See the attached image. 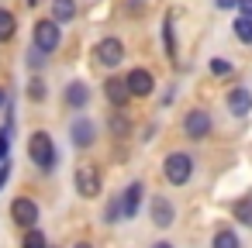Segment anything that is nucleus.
I'll use <instances>...</instances> for the list:
<instances>
[{
	"mask_svg": "<svg viewBox=\"0 0 252 248\" xmlns=\"http://www.w3.org/2000/svg\"><path fill=\"white\" fill-rule=\"evenodd\" d=\"M145 183L142 179H131L118 196H121V210H125V220H131V217H138L142 214V200H145Z\"/></svg>",
	"mask_w": 252,
	"mask_h": 248,
	"instance_id": "9b49d317",
	"label": "nucleus"
},
{
	"mask_svg": "<svg viewBox=\"0 0 252 248\" xmlns=\"http://www.w3.org/2000/svg\"><path fill=\"white\" fill-rule=\"evenodd\" d=\"M49 14H52V21H56L59 28H63V25H69V21L76 18V0H52Z\"/></svg>",
	"mask_w": 252,
	"mask_h": 248,
	"instance_id": "dca6fc26",
	"label": "nucleus"
},
{
	"mask_svg": "<svg viewBox=\"0 0 252 248\" xmlns=\"http://www.w3.org/2000/svg\"><path fill=\"white\" fill-rule=\"evenodd\" d=\"M162 45H166V55L169 59H176V28H173V18L166 14V21H162Z\"/></svg>",
	"mask_w": 252,
	"mask_h": 248,
	"instance_id": "412c9836",
	"label": "nucleus"
},
{
	"mask_svg": "<svg viewBox=\"0 0 252 248\" xmlns=\"http://www.w3.org/2000/svg\"><path fill=\"white\" fill-rule=\"evenodd\" d=\"M180 131H183V138H187V141H207V138L214 135V117H211V110H204V107L187 110V114H183Z\"/></svg>",
	"mask_w": 252,
	"mask_h": 248,
	"instance_id": "7ed1b4c3",
	"label": "nucleus"
},
{
	"mask_svg": "<svg viewBox=\"0 0 252 248\" xmlns=\"http://www.w3.org/2000/svg\"><path fill=\"white\" fill-rule=\"evenodd\" d=\"M238 11H242V18H252V0H238Z\"/></svg>",
	"mask_w": 252,
	"mask_h": 248,
	"instance_id": "7c9ffc66",
	"label": "nucleus"
},
{
	"mask_svg": "<svg viewBox=\"0 0 252 248\" xmlns=\"http://www.w3.org/2000/svg\"><path fill=\"white\" fill-rule=\"evenodd\" d=\"M231 220H238L242 227L252 231V193H242L231 200Z\"/></svg>",
	"mask_w": 252,
	"mask_h": 248,
	"instance_id": "2eb2a0df",
	"label": "nucleus"
},
{
	"mask_svg": "<svg viewBox=\"0 0 252 248\" xmlns=\"http://www.w3.org/2000/svg\"><path fill=\"white\" fill-rule=\"evenodd\" d=\"M107 131H111L114 138H128V135H131V124H128L125 110H111V117H107Z\"/></svg>",
	"mask_w": 252,
	"mask_h": 248,
	"instance_id": "6ab92c4d",
	"label": "nucleus"
},
{
	"mask_svg": "<svg viewBox=\"0 0 252 248\" xmlns=\"http://www.w3.org/2000/svg\"><path fill=\"white\" fill-rule=\"evenodd\" d=\"M28 159L32 165L42 172V176H52L59 169V148H56V138L49 131H32L28 135Z\"/></svg>",
	"mask_w": 252,
	"mask_h": 248,
	"instance_id": "f257e3e1",
	"label": "nucleus"
},
{
	"mask_svg": "<svg viewBox=\"0 0 252 248\" xmlns=\"http://www.w3.org/2000/svg\"><path fill=\"white\" fill-rule=\"evenodd\" d=\"M104 97H107V104H111L114 110H125V107H128V100H131L125 76H107V80H104Z\"/></svg>",
	"mask_w": 252,
	"mask_h": 248,
	"instance_id": "ddd939ff",
	"label": "nucleus"
},
{
	"mask_svg": "<svg viewBox=\"0 0 252 248\" xmlns=\"http://www.w3.org/2000/svg\"><path fill=\"white\" fill-rule=\"evenodd\" d=\"M100 220H104V224H121V220H125V210H121V196H118V193L104 200V210H100Z\"/></svg>",
	"mask_w": 252,
	"mask_h": 248,
	"instance_id": "f3484780",
	"label": "nucleus"
},
{
	"mask_svg": "<svg viewBox=\"0 0 252 248\" xmlns=\"http://www.w3.org/2000/svg\"><path fill=\"white\" fill-rule=\"evenodd\" d=\"M149 248H176V245H173V241H166V238H159V241H152Z\"/></svg>",
	"mask_w": 252,
	"mask_h": 248,
	"instance_id": "2f4dec72",
	"label": "nucleus"
},
{
	"mask_svg": "<svg viewBox=\"0 0 252 248\" xmlns=\"http://www.w3.org/2000/svg\"><path fill=\"white\" fill-rule=\"evenodd\" d=\"M193 172H197V159H193L187 148L166 152V159H162V179H166L169 186H187V183L193 179Z\"/></svg>",
	"mask_w": 252,
	"mask_h": 248,
	"instance_id": "f03ea898",
	"label": "nucleus"
},
{
	"mask_svg": "<svg viewBox=\"0 0 252 248\" xmlns=\"http://www.w3.org/2000/svg\"><path fill=\"white\" fill-rule=\"evenodd\" d=\"M63 104H66L69 110H87V107H90V86H87V80H73V83H66V90H63Z\"/></svg>",
	"mask_w": 252,
	"mask_h": 248,
	"instance_id": "4468645a",
	"label": "nucleus"
},
{
	"mask_svg": "<svg viewBox=\"0 0 252 248\" xmlns=\"http://www.w3.org/2000/svg\"><path fill=\"white\" fill-rule=\"evenodd\" d=\"M11 172H14V162H11V159L0 162V193H4V186L11 183Z\"/></svg>",
	"mask_w": 252,
	"mask_h": 248,
	"instance_id": "cd10ccee",
	"label": "nucleus"
},
{
	"mask_svg": "<svg viewBox=\"0 0 252 248\" xmlns=\"http://www.w3.org/2000/svg\"><path fill=\"white\" fill-rule=\"evenodd\" d=\"M25 62H28V69L38 76L42 69H45V62H49V55L45 52H38V49H28V55H25Z\"/></svg>",
	"mask_w": 252,
	"mask_h": 248,
	"instance_id": "b1692460",
	"label": "nucleus"
},
{
	"mask_svg": "<svg viewBox=\"0 0 252 248\" xmlns=\"http://www.w3.org/2000/svg\"><path fill=\"white\" fill-rule=\"evenodd\" d=\"M149 220H152V227L169 231V227L176 224V203H173L166 193H152V196H149Z\"/></svg>",
	"mask_w": 252,
	"mask_h": 248,
	"instance_id": "423d86ee",
	"label": "nucleus"
},
{
	"mask_svg": "<svg viewBox=\"0 0 252 248\" xmlns=\"http://www.w3.org/2000/svg\"><path fill=\"white\" fill-rule=\"evenodd\" d=\"M69 141H73V148H94L97 145V121H90L87 114H76L69 121Z\"/></svg>",
	"mask_w": 252,
	"mask_h": 248,
	"instance_id": "1a4fd4ad",
	"label": "nucleus"
},
{
	"mask_svg": "<svg viewBox=\"0 0 252 248\" xmlns=\"http://www.w3.org/2000/svg\"><path fill=\"white\" fill-rule=\"evenodd\" d=\"M21 248H49V238H45V231H42V227H32V231H25V238H21Z\"/></svg>",
	"mask_w": 252,
	"mask_h": 248,
	"instance_id": "5701e85b",
	"label": "nucleus"
},
{
	"mask_svg": "<svg viewBox=\"0 0 252 248\" xmlns=\"http://www.w3.org/2000/svg\"><path fill=\"white\" fill-rule=\"evenodd\" d=\"M125 83H128V93H131V100L138 97V100H145V97H152L156 93V76H152V69H142V66H135L128 76H125Z\"/></svg>",
	"mask_w": 252,
	"mask_h": 248,
	"instance_id": "9d476101",
	"label": "nucleus"
},
{
	"mask_svg": "<svg viewBox=\"0 0 252 248\" xmlns=\"http://www.w3.org/2000/svg\"><path fill=\"white\" fill-rule=\"evenodd\" d=\"M14 31H18V18H14V11L0 7V42H11Z\"/></svg>",
	"mask_w": 252,
	"mask_h": 248,
	"instance_id": "aec40b11",
	"label": "nucleus"
},
{
	"mask_svg": "<svg viewBox=\"0 0 252 248\" xmlns=\"http://www.w3.org/2000/svg\"><path fill=\"white\" fill-rule=\"evenodd\" d=\"M32 35H35V49H38V52H45V55H49V52H56V49H59V42H63V28H59L52 18H42V21L32 28Z\"/></svg>",
	"mask_w": 252,
	"mask_h": 248,
	"instance_id": "6e6552de",
	"label": "nucleus"
},
{
	"mask_svg": "<svg viewBox=\"0 0 252 248\" xmlns=\"http://www.w3.org/2000/svg\"><path fill=\"white\" fill-rule=\"evenodd\" d=\"M94 59H97V66H104V69H118V66L125 62V42L114 38V35L100 38V42L94 45Z\"/></svg>",
	"mask_w": 252,
	"mask_h": 248,
	"instance_id": "0eeeda50",
	"label": "nucleus"
},
{
	"mask_svg": "<svg viewBox=\"0 0 252 248\" xmlns=\"http://www.w3.org/2000/svg\"><path fill=\"white\" fill-rule=\"evenodd\" d=\"M11 159V124L0 128V162H7Z\"/></svg>",
	"mask_w": 252,
	"mask_h": 248,
	"instance_id": "a878e982",
	"label": "nucleus"
},
{
	"mask_svg": "<svg viewBox=\"0 0 252 248\" xmlns=\"http://www.w3.org/2000/svg\"><path fill=\"white\" fill-rule=\"evenodd\" d=\"M45 97H49V90H45V80H42V76H32V83H28V100L42 104Z\"/></svg>",
	"mask_w": 252,
	"mask_h": 248,
	"instance_id": "393cba45",
	"label": "nucleus"
},
{
	"mask_svg": "<svg viewBox=\"0 0 252 248\" xmlns=\"http://www.w3.org/2000/svg\"><path fill=\"white\" fill-rule=\"evenodd\" d=\"M73 186H76V193L83 196V200H97L100 193H104V176H100V169L97 165H80L76 172H73Z\"/></svg>",
	"mask_w": 252,
	"mask_h": 248,
	"instance_id": "20e7f679",
	"label": "nucleus"
},
{
	"mask_svg": "<svg viewBox=\"0 0 252 248\" xmlns=\"http://www.w3.org/2000/svg\"><path fill=\"white\" fill-rule=\"evenodd\" d=\"M214 7H218V11H235L238 0H214Z\"/></svg>",
	"mask_w": 252,
	"mask_h": 248,
	"instance_id": "c756f323",
	"label": "nucleus"
},
{
	"mask_svg": "<svg viewBox=\"0 0 252 248\" xmlns=\"http://www.w3.org/2000/svg\"><path fill=\"white\" fill-rule=\"evenodd\" d=\"M211 76H231V62L228 59H211Z\"/></svg>",
	"mask_w": 252,
	"mask_h": 248,
	"instance_id": "bb28decb",
	"label": "nucleus"
},
{
	"mask_svg": "<svg viewBox=\"0 0 252 248\" xmlns=\"http://www.w3.org/2000/svg\"><path fill=\"white\" fill-rule=\"evenodd\" d=\"M224 107L231 117H249L252 114V90L249 86H231L224 97Z\"/></svg>",
	"mask_w": 252,
	"mask_h": 248,
	"instance_id": "f8f14e48",
	"label": "nucleus"
},
{
	"mask_svg": "<svg viewBox=\"0 0 252 248\" xmlns=\"http://www.w3.org/2000/svg\"><path fill=\"white\" fill-rule=\"evenodd\" d=\"M231 31H235V38H238L242 45H252V18H235Z\"/></svg>",
	"mask_w": 252,
	"mask_h": 248,
	"instance_id": "4be33fe9",
	"label": "nucleus"
},
{
	"mask_svg": "<svg viewBox=\"0 0 252 248\" xmlns=\"http://www.w3.org/2000/svg\"><path fill=\"white\" fill-rule=\"evenodd\" d=\"M4 104H7V93H4V90H0V107H4Z\"/></svg>",
	"mask_w": 252,
	"mask_h": 248,
	"instance_id": "72a5a7b5",
	"label": "nucleus"
},
{
	"mask_svg": "<svg viewBox=\"0 0 252 248\" xmlns=\"http://www.w3.org/2000/svg\"><path fill=\"white\" fill-rule=\"evenodd\" d=\"M73 248H97V245H94V241H76Z\"/></svg>",
	"mask_w": 252,
	"mask_h": 248,
	"instance_id": "473e14b6",
	"label": "nucleus"
},
{
	"mask_svg": "<svg viewBox=\"0 0 252 248\" xmlns=\"http://www.w3.org/2000/svg\"><path fill=\"white\" fill-rule=\"evenodd\" d=\"M125 11H128V14H145V11H149V0H128Z\"/></svg>",
	"mask_w": 252,
	"mask_h": 248,
	"instance_id": "c85d7f7f",
	"label": "nucleus"
},
{
	"mask_svg": "<svg viewBox=\"0 0 252 248\" xmlns=\"http://www.w3.org/2000/svg\"><path fill=\"white\" fill-rule=\"evenodd\" d=\"M35 4H38V0H28V7H35Z\"/></svg>",
	"mask_w": 252,
	"mask_h": 248,
	"instance_id": "f704fd0d",
	"label": "nucleus"
},
{
	"mask_svg": "<svg viewBox=\"0 0 252 248\" xmlns=\"http://www.w3.org/2000/svg\"><path fill=\"white\" fill-rule=\"evenodd\" d=\"M211 248H242V238L235 227H218L211 238Z\"/></svg>",
	"mask_w": 252,
	"mask_h": 248,
	"instance_id": "a211bd4d",
	"label": "nucleus"
},
{
	"mask_svg": "<svg viewBox=\"0 0 252 248\" xmlns=\"http://www.w3.org/2000/svg\"><path fill=\"white\" fill-rule=\"evenodd\" d=\"M11 220H14L21 231L38 227V220H42V207H38V200H35V196H14V200H11Z\"/></svg>",
	"mask_w": 252,
	"mask_h": 248,
	"instance_id": "39448f33",
	"label": "nucleus"
},
{
	"mask_svg": "<svg viewBox=\"0 0 252 248\" xmlns=\"http://www.w3.org/2000/svg\"><path fill=\"white\" fill-rule=\"evenodd\" d=\"M49 248H56V245H49Z\"/></svg>",
	"mask_w": 252,
	"mask_h": 248,
	"instance_id": "c9c22d12",
	"label": "nucleus"
}]
</instances>
